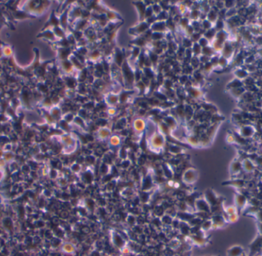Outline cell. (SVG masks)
<instances>
[{"label":"cell","instance_id":"cell-1","mask_svg":"<svg viewBox=\"0 0 262 256\" xmlns=\"http://www.w3.org/2000/svg\"><path fill=\"white\" fill-rule=\"evenodd\" d=\"M234 200H235V207H236L237 210L238 211L243 210L245 208V206H246L247 202H248L246 197H245V196H243L242 194H240V193L235 194V197H234Z\"/></svg>","mask_w":262,"mask_h":256},{"label":"cell","instance_id":"cell-2","mask_svg":"<svg viewBox=\"0 0 262 256\" xmlns=\"http://www.w3.org/2000/svg\"><path fill=\"white\" fill-rule=\"evenodd\" d=\"M243 253V249L240 245H234L228 250V256H241Z\"/></svg>","mask_w":262,"mask_h":256},{"label":"cell","instance_id":"cell-3","mask_svg":"<svg viewBox=\"0 0 262 256\" xmlns=\"http://www.w3.org/2000/svg\"><path fill=\"white\" fill-rule=\"evenodd\" d=\"M241 169H242V165H241V163H239L238 161H234L231 164V167H230V172L232 174L238 173Z\"/></svg>","mask_w":262,"mask_h":256},{"label":"cell","instance_id":"cell-4","mask_svg":"<svg viewBox=\"0 0 262 256\" xmlns=\"http://www.w3.org/2000/svg\"><path fill=\"white\" fill-rule=\"evenodd\" d=\"M241 165H242V168L247 172H251L255 170V165L249 160H244L243 163Z\"/></svg>","mask_w":262,"mask_h":256},{"label":"cell","instance_id":"cell-5","mask_svg":"<svg viewBox=\"0 0 262 256\" xmlns=\"http://www.w3.org/2000/svg\"><path fill=\"white\" fill-rule=\"evenodd\" d=\"M228 185L231 186L235 187V188H242L245 185V181L241 180H233V181L229 182V183H227Z\"/></svg>","mask_w":262,"mask_h":256},{"label":"cell","instance_id":"cell-6","mask_svg":"<svg viewBox=\"0 0 262 256\" xmlns=\"http://www.w3.org/2000/svg\"><path fill=\"white\" fill-rule=\"evenodd\" d=\"M251 130H252V127L245 126L241 129V133L244 137H250L253 134V132Z\"/></svg>","mask_w":262,"mask_h":256},{"label":"cell","instance_id":"cell-7","mask_svg":"<svg viewBox=\"0 0 262 256\" xmlns=\"http://www.w3.org/2000/svg\"><path fill=\"white\" fill-rule=\"evenodd\" d=\"M13 157H14V155H13V153L11 151H6L5 152L4 155H3V160L5 161L9 162L12 160Z\"/></svg>","mask_w":262,"mask_h":256},{"label":"cell","instance_id":"cell-8","mask_svg":"<svg viewBox=\"0 0 262 256\" xmlns=\"http://www.w3.org/2000/svg\"><path fill=\"white\" fill-rule=\"evenodd\" d=\"M63 68L64 69V71H70L71 70V68H72V65H71L69 61H63Z\"/></svg>","mask_w":262,"mask_h":256},{"label":"cell","instance_id":"cell-9","mask_svg":"<svg viewBox=\"0 0 262 256\" xmlns=\"http://www.w3.org/2000/svg\"><path fill=\"white\" fill-rule=\"evenodd\" d=\"M3 53H4L5 55H6V56H9V55H12V50L11 48H9V47H5L4 48V51H3Z\"/></svg>","mask_w":262,"mask_h":256},{"label":"cell","instance_id":"cell-10","mask_svg":"<svg viewBox=\"0 0 262 256\" xmlns=\"http://www.w3.org/2000/svg\"><path fill=\"white\" fill-rule=\"evenodd\" d=\"M241 256H247V255H245V253H243V254H242V255H241Z\"/></svg>","mask_w":262,"mask_h":256},{"label":"cell","instance_id":"cell-11","mask_svg":"<svg viewBox=\"0 0 262 256\" xmlns=\"http://www.w3.org/2000/svg\"><path fill=\"white\" fill-rule=\"evenodd\" d=\"M57 110H57V108H56V112H55V114H57ZM52 116H55V114H52Z\"/></svg>","mask_w":262,"mask_h":256}]
</instances>
